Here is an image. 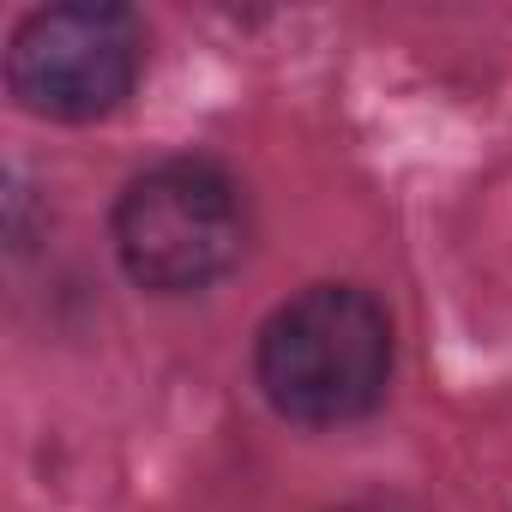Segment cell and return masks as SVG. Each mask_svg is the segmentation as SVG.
Returning a JSON list of instances; mask_svg holds the SVG:
<instances>
[{"label":"cell","mask_w":512,"mask_h":512,"mask_svg":"<svg viewBox=\"0 0 512 512\" xmlns=\"http://www.w3.org/2000/svg\"><path fill=\"white\" fill-rule=\"evenodd\" d=\"M253 374L284 422H362L392 380V320L356 284H314L260 326Z\"/></svg>","instance_id":"cell-1"},{"label":"cell","mask_w":512,"mask_h":512,"mask_svg":"<svg viewBox=\"0 0 512 512\" xmlns=\"http://www.w3.org/2000/svg\"><path fill=\"white\" fill-rule=\"evenodd\" d=\"M121 272L151 296H199L247 253V199L229 169L169 157L133 175L115 199Z\"/></svg>","instance_id":"cell-2"},{"label":"cell","mask_w":512,"mask_h":512,"mask_svg":"<svg viewBox=\"0 0 512 512\" xmlns=\"http://www.w3.org/2000/svg\"><path fill=\"white\" fill-rule=\"evenodd\" d=\"M145 67V31L115 0H67L37 7L7 43V91L43 121L115 115Z\"/></svg>","instance_id":"cell-3"}]
</instances>
